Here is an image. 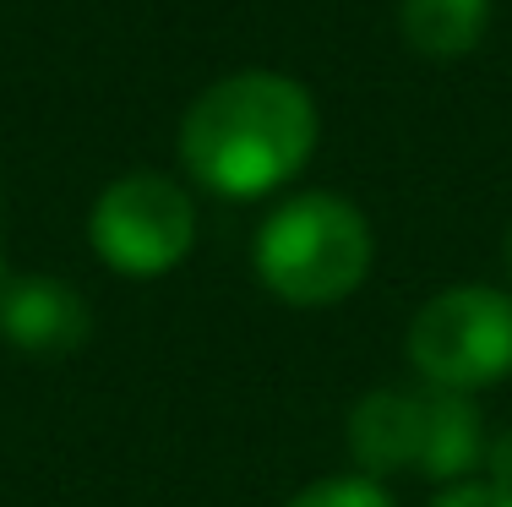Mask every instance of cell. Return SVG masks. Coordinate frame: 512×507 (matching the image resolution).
Masks as SVG:
<instances>
[{
	"mask_svg": "<svg viewBox=\"0 0 512 507\" xmlns=\"http://www.w3.org/2000/svg\"><path fill=\"white\" fill-rule=\"evenodd\" d=\"M284 507H398V497L371 475H322L311 486H300Z\"/></svg>",
	"mask_w": 512,
	"mask_h": 507,
	"instance_id": "cell-8",
	"label": "cell"
},
{
	"mask_svg": "<svg viewBox=\"0 0 512 507\" xmlns=\"http://www.w3.org/2000/svg\"><path fill=\"white\" fill-rule=\"evenodd\" d=\"M0 338L22 355L60 360L88 338V300L55 273L0 279Z\"/></svg>",
	"mask_w": 512,
	"mask_h": 507,
	"instance_id": "cell-6",
	"label": "cell"
},
{
	"mask_svg": "<svg viewBox=\"0 0 512 507\" xmlns=\"http://www.w3.org/2000/svg\"><path fill=\"white\" fill-rule=\"evenodd\" d=\"M431 507H512L507 491H496L491 480H458V486H447V491H436Z\"/></svg>",
	"mask_w": 512,
	"mask_h": 507,
	"instance_id": "cell-9",
	"label": "cell"
},
{
	"mask_svg": "<svg viewBox=\"0 0 512 507\" xmlns=\"http://www.w3.org/2000/svg\"><path fill=\"white\" fill-rule=\"evenodd\" d=\"M502 262H507V279H512V229H507V240H502Z\"/></svg>",
	"mask_w": 512,
	"mask_h": 507,
	"instance_id": "cell-11",
	"label": "cell"
},
{
	"mask_svg": "<svg viewBox=\"0 0 512 507\" xmlns=\"http://www.w3.org/2000/svg\"><path fill=\"white\" fill-rule=\"evenodd\" d=\"M349 453H355L360 475L382 480L387 475H420L436 486H458L474 480L485 464V420L474 398L442 393V388H371L349 409Z\"/></svg>",
	"mask_w": 512,
	"mask_h": 507,
	"instance_id": "cell-2",
	"label": "cell"
},
{
	"mask_svg": "<svg viewBox=\"0 0 512 507\" xmlns=\"http://www.w3.org/2000/svg\"><path fill=\"white\" fill-rule=\"evenodd\" d=\"M480 480H491L496 491H507V497H512V431L491 437V448H485V464H480Z\"/></svg>",
	"mask_w": 512,
	"mask_h": 507,
	"instance_id": "cell-10",
	"label": "cell"
},
{
	"mask_svg": "<svg viewBox=\"0 0 512 507\" xmlns=\"http://www.w3.org/2000/svg\"><path fill=\"white\" fill-rule=\"evenodd\" d=\"M409 366L425 388L474 398L512 377V289L453 284L409 322Z\"/></svg>",
	"mask_w": 512,
	"mask_h": 507,
	"instance_id": "cell-4",
	"label": "cell"
},
{
	"mask_svg": "<svg viewBox=\"0 0 512 507\" xmlns=\"http://www.w3.org/2000/svg\"><path fill=\"white\" fill-rule=\"evenodd\" d=\"M398 28L420 55L431 60H458L491 28V0H404Z\"/></svg>",
	"mask_w": 512,
	"mask_h": 507,
	"instance_id": "cell-7",
	"label": "cell"
},
{
	"mask_svg": "<svg viewBox=\"0 0 512 507\" xmlns=\"http://www.w3.org/2000/svg\"><path fill=\"white\" fill-rule=\"evenodd\" d=\"M371 262H376L371 224L338 191L284 197L251 240V268L262 289L300 311H322L349 300L371 279Z\"/></svg>",
	"mask_w": 512,
	"mask_h": 507,
	"instance_id": "cell-3",
	"label": "cell"
},
{
	"mask_svg": "<svg viewBox=\"0 0 512 507\" xmlns=\"http://www.w3.org/2000/svg\"><path fill=\"white\" fill-rule=\"evenodd\" d=\"M316 153V104L295 77L235 71L197 93L180 120V159L213 197L256 202L300 175Z\"/></svg>",
	"mask_w": 512,
	"mask_h": 507,
	"instance_id": "cell-1",
	"label": "cell"
},
{
	"mask_svg": "<svg viewBox=\"0 0 512 507\" xmlns=\"http://www.w3.org/2000/svg\"><path fill=\"white\" fill-rule=\"evenodd\" d=\"M88 240L120 279H164L197 246V202L180 180L137 169L99 191L88 213Z\"/></svg>",
	"mask_w": 512,
	"mask_h": 507,
	"instance_id": "cell-5",
	"label": "cell"
}]
</instances>
